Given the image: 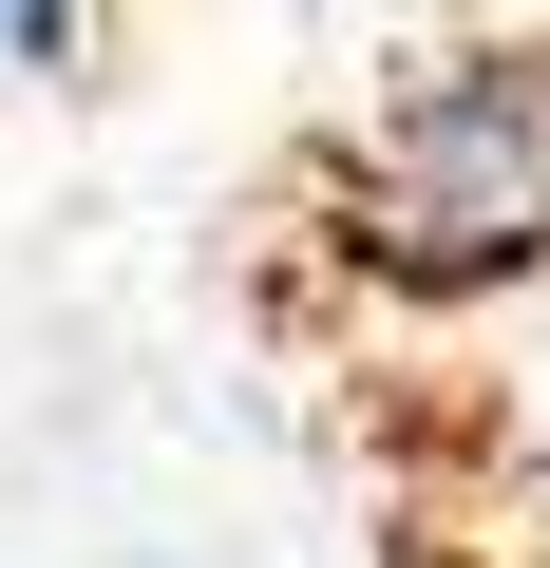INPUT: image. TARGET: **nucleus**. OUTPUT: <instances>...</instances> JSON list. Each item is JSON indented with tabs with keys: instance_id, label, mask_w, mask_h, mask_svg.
I'll return each mask as SVG.
<instances>
[{
	"instance_id": "f257e3e1",
	"label": "nucleus",
	"mask_w": 550,
	"mask_h": 568,
	"mask_svg": "<svg viewBox=\"0 0 550 568\" xmlns=\"http://www.w3.org/2000/svg\"><path fill=\"white\" fill-rule=\"evenodd\" d=\"M342 209H361V246H380L399 284L531 265V246H550V58H456V77H418V95L361 133Z\"/></svg>"
},
{
	"instance_id": "f03ea898",
	"label": "nucleus",
	"mask_w": 550,
	"mask_h": 568,
	"mask_svg": "<svg viewBox=\"0 0 550 568\" xmlns=\"http://www.w3.org/2000/svg\"><path fill=\"white\" fill-rule=\"evenodd\" d=\"M96 58V0H0V77H77Z\"/></svg>"
}]
</instances>
